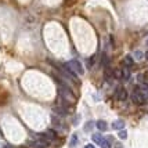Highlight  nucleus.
Wrapping results in <instances>:
<instances>
[{
    "instance_id": "ddd939ff",
    "label": "nucleus",
    "mask_w": 148,
    "mask_h": 148,
    "mask_svg": "<svg viewBox=\"0 0 148 148\" xmlns=\"http://www.w3.org/2000/svg\"><path fill=\"white\" fill-rule=\"evenodd\" d=\"M46 134L50 137V140H51V141H53V140H56V137H57V134H56V132H54V130H49Z\"/></svg>"
},
{
    "instance_id": "9d476101",
    "label": "nucleus",
    "mask_w": 148,
    "mask_h": 148,
    "mask_svg": "<svg viewBox=\"0 0 148 148\" xmlns=\"http://www.w3.org/2000/svg\"><path fill=\"white\" fill-rule=\"evenodd\" d=\"M123 61H125V65H126L127 68H130L132 65L134 64V61H133V57H132V56H126V57H125V60H123Z\"/></svg>"
},
{
    "instance_id": "20e7f679",
    "label": "nucleus",
    "mask_w": 148,
    "mask_h": 148,
    "mask_svg": "<svg viewBox=\"0 0 148 148\" xmlns=\"http://www.w3.org/2000/svg\"><path fill=\"white\" fill-rule=\"evenodd\" d=\"M132 100H133V103L134 104H138V105H141V104L145 103V93L141 90H137L136 89L134 91H133V94H132Z\"/></svg>"
},
{
    "instance_id": "6ab92c4d",
    "label": "nucleus",
    "mask_w": 148,
    "mask_h": 148,
    "mask_svg": "<svg viewBox=\"0 0 148 148\" xmlns=\"http://www.w3.org/2000/svg\"><path fill=\"white\" fill-rule=\"evenodd\" d=\"M84 148H96V147H94L93 144H87V145H86V147H84Z\"/></svg>"
},
{
    "instance_id": "f3484780",
    "label": "nucleus",
    "mask_w": 148,
    "mask_h": 148,
    "mask_svg": "<svg viewBox=\"0 0 148 148\" xmlns=\"http://www.w3.org/2000/svg\"><path fill=\"white\" fill-rule=\"evenodd\" d=\"M134 56H136V57H137V58H138V60H140V58H143V57H144V54H143L141 51H138V50H137V51L134 53Z\"/></svg>"
},
{
    "instance_id": "2eb2a0df",
    "label": "nucleus",
    "mask_w": 148,
    "mask_h": 148,
    "mask_svg": "<svg viewBox=\"0 0 148 148\" xmlns=\"http://www.w3.org/2000/svg\"><path fill=\"white\" fill-rule=\"evenodd\" d=\"M119 138H122V140L127 138V132H126V130H121V132H119Z\"/></svg>"
},
{
    "instance_id": "7ed1b4c3",
    "label": "nucleus",
    "mask_w": 148,
    "mask_h": 148,
    "mask_svg": "<svg viewBox=\"0 0 148 148\" xmlns=\"http://www.w3.org/2000/svg\"><path fill=\"white\" fill-rule=\"evenodd\" d=\"M66 65H68V66H69V69H72V71L75 72L76 75H83V73H84L83 66H82V64H80L77 60H71V61H69Z\"/></svg>"
},
{
    "instance_id": "f8f14e48",
    "label": "nucleus",
    "mask_w": 148,
    "mask_h": 148,
    "mask_svg": "<svg viewBox=\"0 0 148 148\" xmlns=\"http://www.w3.org/2000/svg\"><path fill=\"white\" fill-rule=\"evenodd\" d=\"M77 144V134H72L71 141H69V147H75Z\"/></svg>"
},
{
    "instance_id": "6e6552de",
    "label": "nucleus",
    "mask_w": 148,
    "mask_h": 148,
    "mask_svg": "<svg viewBox=\"0 0 148 148\" xmlns=\"http://www.w3.org/2000/svg\"><path fill=\"white\" fill-rule=\"evenodd\" d=\"M91 140L96 143V144H103V141H104V138H103V136L100 134V133H94V134L91 136Z\"/></svg>"
},
{
    "instance_id": "f257e3e1",
    "label": "nucleus",
    "mask_w": 148,
    "mask_h": 148,
    "mask_svg": "<svg viewBox=\"0 0 148 148\" xmlns=\"http://www.w3.org/2000/svg\"><path fill=\"white\" fill-rule=\"evenodd\" d=\"M60 96H61V98L65 100L68 104H73L76 101V97L73 96L72 90H69L68 87H61V89H60Z\"/></svg>"
},
{
    "instance_id": "4be33fe9",
    "label": "nucleus",
    "mask_w": 148,
    "mask_h": 148,
    "mask_svg": "<svg viewBox=\"0 0 148 148\" xmlns=\"http://www.w3.org/2000/svg\"><path fill=\"white\" fill-rule=\"evenodd\" d=\"M147 45H148V40H147Z\"/></svg>"
},
{
    "instance_id": "aec40b11",
    "label": "nucleus",
    "mask_w": 148,
    "mask_h": 148,
    "mask_svg": "<svg viewBox=\"0 0 148 148\" xmlns=\"http://www.w3.org/2000/svg\"><path fill=\"white\" fill-rule=\"evenodd\" d=\"M116 148H122V145L121 144H116Z\"/></svg>"
},
{
    "instance_id": "a211bd4d",
    "label": "nucleus",
    "mask_w": 148,
    "mask_h": 148,
    "mask_svg": "<svg viewBox=\"0 0 148 148\" xmlns=\"http://www.w3.org/2000/svg\"><path fill=\"white\" fill-rule=\"evenodd\" d=\"M114 72H115L114 75H115L116 77H122V71H119V69H116V71H114Z\"/></svg>"
},
{
    "instance_id": "1a4fd4ad",
    "label": "nucleus",
    "mask_w": 148,
    "mask_h": 148,
    "mask_svg": "<svg viewBox=\"0 0 148 148\" xmlns=\"http://www.w3.org/2000/svg\"><path fill=\"white\" fill-rule=\"evenodd\" d=\"M96 126H97V129L101 130V132H105V130L108 129V125H107V122H105V121H97Z\"/></svg>"
},
{
    "instance_id": "0eeeda50",
    "label": "nucleus",
    "mask_w": 148,
    "mask_h": 148,
    "mask_svg": "<svg viewBox=\"0 0 148 148\" xmlns=\"http://www.w3.org/2000/svg\"><path fill=\"white\" fill-rule=\"evenodd\" d=\"M29 147L32 148H46L47 147V144L45 141H42V140H38V141H31L29 143Z\"/></svg>"
},
{
    "instance_id": "412c9836",
    "label": "nucleus",
    "mask_w": 148,
    "mask_h": 148,
    "mask_svg": "<svg viewBox=\"0 0 148 148\" xmlns=\"http://www.w3.org/2000/svg\"><path fill=\"white\" fill-rule=\"evenodd\" d=\"M145 58H147V60H148V51L145 53Z\"/></svg>"
},
{
    "instance_id": "dca6fc26",
    "label": "nucleus",
    "mask_w": 148,
    "mask_h": 148,
    "mask_svg": "<svg viewBox=\"0 0 148 148\" xmlns=\"http://www.w3.org/2000/svg\"><path fill=\"white\" fill-rule=\"evenodd\" d=\"M101 148H111V143L108 140H104L103 144H101Z\"/></svg>"
},
{
    "instance_id": "39448f33",
    "label": "nucleus",
    "mask_w": 148,
    "mask_h": 148,
    "mask_svg": "<svg viewBox=\"0 0 148 148\" xmlns=\"http://www.w3.org/2000/svg\"><path fill=\"white\" fill-rule=\"evenodd\" d=\"M116 98H118L119 101H125V100L127 98V91L125 90L123 87H119V89L116 90Z\"/></svg>"
},
{
    "instance_id": "4468645a",
    "label": "nucleus",
    "mask_w": 148,
    "mask_h": 148,
    "mask_svg": "<svg viewBox=\"0 0 148 148\" xmlns=\"http://www.w3.org/2000/svg\"><path fill=\"white\" fill-rule=\"evenodd\" d=\"M93 126H94V122H87L84 125V132H90Z\"/></svg>"
},
{
    "instance_id": "423d86ee",
    "label": "nucleus",
    "mask_w": 148,
    "mask_h": 148,
    "mask_svg": "<svg viewBox=\"0 0 148 148\" xmlns=\"http://www.w3.org/2000/svg\"><path fill=\"white\" fill-rule=\"evenodd\" d=\"M123 127H125V122H123L122 119H118V121H115V122L112 123V129L114 130H123Z\"/></svg>"
},
{
    "instance_id": "9b49d317",
    "label": "nucleus",
    "mask_w": 148,
    "mask_h": 148,
    "mask_svg": "<svg viewBox=\"0 0 148 148\" xmlns=\"http://www.w3.org/2000/svg\"><path fill=\"white\" fill-rule=\"evenodd\" d=\"M122 77L123 79H126V80L130 77V69L127 68V66H125V68L122 69Z\"/></svg>"
},
{
    "instance_id": "f03ea898",
    "label": "nucleus",
    "mask_w": 148,
    "mask_h": 148,
    "mask_svg": "<svg viewBox=\"0 0 148 148\" xmlns=\"http://www.w3.org/2000/svg\"><path fill=\"white\" fill-rule=\"evenodd\" d=\"M60 69H62V73H64L65 76H68L71 80H73L76 84H79L80 82H79V77H77V75L75 73V72L72 71V69H69V66L66 64H62V65H60Z\"/></svg>"
}]
</instances>
